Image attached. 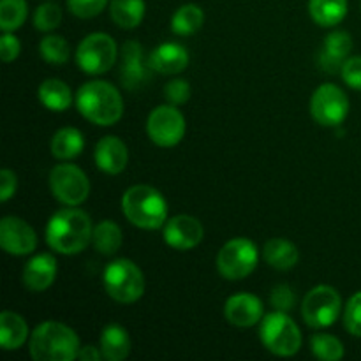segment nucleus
Wrapping results in <instances>:
<instances>
[{"label":"nucleus","instance_id":"obj_10","mask_svg":"<svg viewBox=\"0 0 361 361\" xmlns=\"http://www.w3.org/2000/svg\"><path fill=\"white\" fill-rule=\"evenodd\" d=\"M49 189L66 207H80L90 194V182L78 166L59 164L49 173Z\"/></svg>","mask_w":361,"mask_h":361},{"label":"nucleus","instance_id":"obj_31","mask_svg":"<svg viewBox=\"0 0 361 361\" xmlns=\"http://www.w3.org/2000/svg\"><path fill=\"white\" fill-rule=\"evenodd\" d=\"M316 358L323 361H338L344 358V344L330 334H317L310 341Z\"/></svg>","mask_w":361,"mask_h":361},{"label":"nucleus","instance_id":"obj_26","mask_svg":"<svg viewBox=\"0 0 361 361\" xmlns=\"http://www.w3.org/2000/svg\"><path fill=\"white\" fill-rule=\"evenodd\" d=\"M309 13L319 27H335L348 14V0H310Z\"/></svg>","mask_w":361,"mask_h":361},{"label":"nucleus","instance_id":"obj_27","mask_svg":"<svg viewBox=\"0 0 361 361\" xmlns=\"http://www.w3.org/2000/svg\"><path fill=\"white\" fill-rule=\"evenodd\" d=\"M122 242V229L113 221L99 222L92 233V245L102 256H113L115 252H118Z\"/></svg>","mask_w":361,"mask_h":361},{"label":"nucleus","instance_id":"obj_22","mask_svg":"<svg viewBox=\"0 0 361 361\" xmlns=\"http://www.w3.org/2000/svg\"><path fill=\"white\" fill-rule=\"evenodd\" d=\"M101 351L104 360L122 361L130 353V337L127 330L120 324H109L102 330Z\"/></svg>","mask_w":361,"mask_h":361},{"label":"nucleus","instance_id":"obj_8","mask_svg":"<svg viewBox=\"0 0 361 361\" xmlns=\"http://www.w3.org/2000/svg\"><path fill=\"white\" fill-rule=\"evenodd\" d=\"M118 48L111 35L95 32L87 35L76 49V62L87 74H104L115 66Z\"/></svg>","mask_w":361,"mask_h":361},{"label":"nucleus","instance_id":"obj_28","mask_svg":"<svg viewBox=\"0 0 361 361\" xmlns=\"http://www.w3.org/2000/svg\"><path fill=\"white\" fill-rule=\"evenodd\" d=\"M109 14L120 28H136L145 18V0H111Z\"/></svg>","mask_w":361,"mask_h":361},{"label":"nucleus","instance_id":"obj_36","mask_svg":"<svg viewBox=\"0 0 361 361\" xmlns=\"http://www.w3.org/2000/svg\"><path fill=\"white\" fill-rule=\"evenodd\" d=\"M164 95L169 104H185L190 99V85L185 80H173L164 87Z\"/></svg>","mask_w":361,"mask_h":361},{"label":"nucleus","instance_id":"obj_19","mask_svg":"<svg viewBox=\"0 0 361 361\" xmlns=\"http://www.w3.org/2000/svg\"><path fill=\"white\" fill-rule=\"evenodd\" d=\"M148 66L161 74H178L189 66V51L178 42H164L150 53Z\"/></svg>","mask_w":361,"mask_h":361},{"label":"nucleus","instance_id":"obj_32","mask_svg":"<svg viewBox=\"0 0 361 361\" xmlns=\"http://www.w3.org/2000/svg\"><path fill=\"white\" fill-rule=\"evenodd\" d=\"M41 56L53 66H63L69 60L71 48L67 41L60 35H46L39 44Z\"/></svg>","mask_w":361,"mask_h":361},{"label":"nucleus","instance_id":"obj_7","mask_svg":"<svg viewBox=\"0 0 361 361\" xmlns=\"http://www.w3.org/2000/svg\"><path fill=\"white\" fill-rule=\"evenodd\" d=\"M259 252L252 240L233 238L226 243L217 256L219 274L228 281H242L257 267Z\"/></svg>","mask_w":361,"mask_h":361},{"label":"nucleus","instance_id":"obj_40","mask_svg":"<svg viewBox=\"0 0 361 361\" xmlns=\"http://www.w3.org/2000/svg\"><path fill=\"white\" fill-rule=\"evenodd\" d=\"M18 189V178L16 173L11 171V169H2L0 173V201H9L11 197L16 194Z\"/></svg>","mask_w":361,"mask_h":361},{"label":"nucleus","instance_id":"obj_13","mask_svg":"<svg viewBox=\"0 0 361 361\" xmlns=\"http://www.w3.org/2000/svg\"><path fill=\"white\" fill-rule=\"evenodd\" d=\"M0 245L7 254L27 256L37 247V235L23 219L9 215L0 222Z\"/></svg>","mask_w":361,"mask_h":361},{"label":"nucleus","instance_id":"obj_1","mask_svg":"<svg viewBox=\"0 0 361 361\" xmlns=\"http://www.w3.org/2000/svg\"><path fill=\"white\" fill-rule=\"evenodd\" d=\"M90 215L76 207L62 208L49 219L46 226V242L55 252L63 256H74L83 252L92 242Z\"/></svg>","mask_w":361,"mask_h":361},{"label":"nucleus","instance_id":"obj_37","mask_svg":"<svg viewBox=\"0 0 361 361\" xmlns=\"http://www.w3.org/2000/svg\"><path fill=\"white\" fill-rule=\"evenodd\" d=\"M270 302L275 310L288 312V310H291L293 305H295V293H293V289L289 288L288 284H279L277 288L271 291Z\"/></svg>","mask_w":361,"mask_h":361},{"label":"nucleus","instance_id":"obj_16","mask_svg":"<svg viewBox=\"0 0 361 361\" xmlns=\"http://www.w3.org/2000/svg\"><path fill=\"white\" fill-rule=\"evenodd\" d=\"M224 316L228 323L238 328H250L263 321L264 307L257 296L250 293H240V295L231 296L226 302Z\"/></svg>","mask_w":361,"mask_h":361},{"label":"nucleus","instance_id":"obj_33","mask_svg":"<svg viewBox=\"0 0 361 361\" xmlns=\"http://www.w3.org/2000/svg\"><path fill=\"white\" fill-rule=\"evenodd\" d=\"M60 23H62V9H60L59 4L46 2L37 7V11L34 14V25L37 30L51 32Z\"/></svg>","mask_w":361,"mask_h":361},{"label":"nucleus","instance_id":"obj_20","mask_svg":"<svg viewBox=\"0 0 361 361\" xmlns=\"http://www.w3.org/2000/svg\"><path fill=\"white\" fill-rule=\"evenodd\" d=\"M56 261L51 254H39L32 257L23 268L25 288L34 293H42L55 282Z\"/></svg>","mask_w":361,"mask_h":361},{"label":"nucleus","instance_id":"obj_6","mask_svg":"<svg viewBox=\"0 0 361 361\" xmlns=\"http://www.w3.org/2000/svg\"><path fill=\"white\" fill-rule=\"evenodd\" d=\"M104 289L115 302H137L145 293L143 271L130 259H116L104 270Z\"/></svg>","mask_w":361,"mask_h":361},{"label":"nucleus","instance_id":"obj_11","mask_svg":"<svg viewBox=\"0 0 361 361\" xmlns=\"http://www.w3.org/2000/svg\"><path fill=\"white\" fill-rule=\"evenodd\" d=\"M147 133L157 147H176L185 136V116L175 104H162L150 113Z\"/></svg>","mask_w":361,"mask_h":361},{"label":"nucleus","instance_id":"obj_2","mask_svg":"<svg viewBox=\"0 0 361 361\" xmlns=\"http://www.w3.org/2000/svg\"><path fill=\"white\" fill-rule=\"evenodd\" d=\"M78 111L95 126H115L123 115V99L108 81H88L76 94Z\"/></svg>","mask_w":361,"mask_h":361},{"label":"nucleus","instance_id":"obj_17","mask_svg":"<svg viewBox=\"0 0 361 361\" xmlns=\"http://www.w3.org/2000/svg\"><path fill=\"white\" fill-rule=\"evenodd\" d=\"M95 164L108 175H120L129 162V150L126 143L116 136H104L94 152Z\"/></svg>","mask_w":361,"mask_h":361},{"label":"nucleus","instance_id":"obj_30","mask_svg":"<svg viewBox=\"0 0 361 361\" xmlns=\"http://www.w3.org/2000/svg\"><path fill=\"white\" fill-rule=\"evenodd\" d=\"M28 6L25 0H2L0 2V28L2 32H14L25 23Z\"/></svg>","mask_w":361,"mask_h":361},{"label":"nucleus","instance_id":"obj_25","mask_svg":"<svg viewBox=\"0 0 361 361\" xmlns=\"http://www.w3.org/2000/svg\"><path fill=\"white\" fill-rule=\"evenodd\" d=\"M83 147L85 137L76 127H63V129L56 130L51 140V154L60 161L78 157L83 152Z\"/></svg>","mask_w":361,"mask_h":361},{"label":"nucleus","instance_id":"obj_35","mask_svg":"<svg viewBox=\"0 0 361 361\" xmlns=\"http://www.w3.org/2000/svg\"><path fill=\"white\" fill-rule=\"evenodd\" d=\"M109 0H67V7L78 18H94L104 11Z\"/></svg>","mask_w":361,"mask_h":361},{"label":"nucleus","instance_id":"obj_14","mask_svg":"<svg viewBox=\"0 0 361 361\" xmlns=\"http://www.w3.org/2000/svg\"><path fill=\"white\" fill-rule=\"evenodd\" d=\"M203 236V224L192 215H175L164 224V242L176 250L194 249Z\"/></svg>","mask_w":361,"mask_h":361},{"label":"nucleus","instance_id":"obj_24","mask_svg":"<svg viewBox=\"0 0 361 361\" xmlns=\"http://www.w3.org/2000/svg\"><path fill=\"white\" fill-rule=\"evenodd\" d=\"M37 95L41 104L46 106L49 111H66L73 102V92H71L69 85L56 78L42 81L39 85Z\"/></svg>","mask_w":361,"mask_h":361},{"label":"nucleus","instance_id":"obj_23","mask_svg":"<svg viewBox=\"0 0 361 361\" xmlns=\"http://www.w3.org/2000/svg\"><path fill=\"white\" fill-rule=\"evenodd\" d=\"M263 257L270 267L277 270H291L300 259V252L295 243L284 238H271L264 243Z\"/></svg>","mask_w":361,"mask_h":361},{"label":"nucleus","instance_id":"obj_34","mask_svg":"<svg viewBox=\"0 0 361 361\" xmlns=\"http://www.w3.org/2000/svg\"><path fill=\"white\" fill-rule=\"evenodd\" d=\"M345 330L355 337H361V291L351 296L344 312Z\"/></svg>","mask_w":361,"mask_h":361},{"label":"nucleus","instance_id":"obj_21","mask_svg":"<svg viewBox=\"0 0 361 361\" xmlns=\"http://www.w3.org/2000/svg\"><path fill=\"white\" fill-rule=\"evenodd\" d=\"M28 338V324L20 314L6 312L0 314V345L6 351L20 349Z\"/></svg>","mask_w":361,"mask_h":361},{"label":"nucleus","instance_id":"obj_39","mask_svg":"<svg viewBox=\"0 0 361 361\" xmlns=\"http://www.w3.org/2000/svg\"><path fill=\"white\" fill-rule=\"evenodd\" d=\"M21 51V44L18 41V37H14L11 32H4V35L0 37V56L6 63L13 62L18 59Z\"/></svg>","mask_w":361,"mask_h":361},{"label":"nucleus","instance_id":"obj_4","mask_svg":"<svg viewBox=\"0 0 361 361\" xmlns=\"http://www.w3.org/2000/svg\"><path fill=\"white\" fill-rule=\"evenodd\" d=\"M122 212L130 224L141 229H159L168 221L164 196L150 185H134L122 197Z\"/></svg>","mask_w":361,"mask_h":361},{"label":"nucleus","instance_id":"obj_9","mask_svg":"<svg viewBox=\"0 0 361 361\" xmlns=\"http://www.w3.org/2000/svg\"><path fill=\"white\" fill-rule=\"evenodd\" d=\"M342 309V298L331 286H317L307 293L302 303V316L310 328L323 330L338 319Z\"/></svg>","mask_w":361,"mask_h":361},{"label":"nucleus","instance_id":"obj_41","mask_svg":"<svg viewBox=\"0 0 361 361\" xmlns=\"http://www.w3.org/2000/svg\"><path fill=\"white\" fill-rule=\"evenodd\" d=\"M102 356V351H99L95 345H85V348H80V353H78V360L81 361H99Z\"/></svg>","mask_w":361,"mask_h":361},{"label":"nucleus","instance_id":"obj_38","mask_svg":"<svg viewBox=\"0 0 361 361\" xmlns=\"http://www.w3.org/2000/svg\"><path fill=\"white\" fill-rule=\"evenodd\" d=\"M341 74L349 87L361 90V56H353V59L345 60Z\"/></svg>","mask_w":361,"mask_h":361},{"label":"nucleus","instance_id":"obj_29","mask_svg":"<svg viewBox=\"0 0 361 361\" xmlns=\"http://www.w3.org/2000/svg\"><path fill=\"white\" fill-rule=\"evenodd\" d=\"M204 23V13L200 6L196 4H185L180 7L171 18V30L176 35H192L203 27Z\"/></svg>","mask_w":361,"mask_h":361},{"label":"nucleus","instance_id":"obj_3","mask_svg":"<svg viewBox=\"0 0 361 361\" xmlns=\"http://www.w3.org/2000/svg\"><path fill=\"white\" fill-rule=\"evenodd\" d=\"M80 353L76 331L63 323L46 321L30 337V355L35 361H73Z\"/></svg>","mask_w":361,"mask_h":361},{"label":"nucleus","instance_id":"obj_5","mask_svg":"<svg viewBox=\"0 0 361 361\" xmlns=\"http://www.w3.org/2000/svg\"><path fill=\"white\" fill-rule=\"evenodd\" d=\"M261 342L277 356H295L302 348V331L286 312L275 310L261 321Z\"/></svg>","mask_w":361,"mask_h":361},{"label":"nucleus","instance_id":"obj_12","mask_svg":"<svg viewBox=\"0 0 361 361\" xmlns=\"http://www.w3.org/2000/svg\"><path fill=\"white\" fill-rule=\"evenodd\" d=\"M310 113L319 126H341L349 113L348 95L334 83L321 85L310 99Z\"/></svg>","mask_w":361,"mask_h":361},{"label":"nucleus","instance_id":"obj_15","mask_svg":"<svg viewBox=\"0 0 361 361\" xmlns=\"http://www.w3.org/2000/svg\"><path fill=\"white\" fill-rule=\"evenodd\" d=\"M152 67L145 63L143 48L140 42L127 41L122 46L120 59V81L127 90H137L150 80Z\"/></svg>","mask_w":361,"mask_h":361},{"label":"nucleus","instance_id":"obj_18","mask_svg":"<svg viewBox=\"0 0 361 361\" xmlns=\"http://www.w3.org/2000/svg\"><path fill=\"white\" fill-rule=\"evenodd\" d=\"M353 49V39L348 32L337 30L331 32L324 41L323 49L319 53V66L326 73H341L342 66L348 60Z\"/></svg>","mask_w":361,"mask_h":361}]
</instances>
